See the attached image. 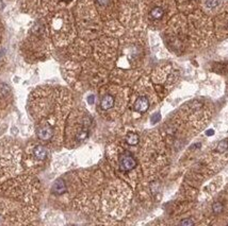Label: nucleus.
I'll use <instances>...</instances> for the list:
<instances>
[{"instance_id": "obj_1", "label": "nucleus", "mask_w": 228, "mask_h": 226, "mask_svg": "<svg viewBox=\"0 0 228 226\" xmlns=\"http://www.w3.org/2000/svg\"><path fill=\"white\" fill-rule=\"evenodd\" d=\"M16 149L10 146H0V181L12 176L16 172L18 157Z\"/></svg>"}, {"instance_id": "obj_2", "label": "nucleus", "mask_w": 228, "mask_h": 226, "mask_svg": "<svg viewBox=\"0 0 228 226\" xmlns=\"http://www.w3.org/2000/svg\"><path fill=\"white\" fill-rule=\"evenodd\" d=\"M136 167V160L132 155L125 153L119 156V168L122 171L128 172L133 170Z\"/></svg>"}, {"instance_id": "obj_3", "label": "nucleus", "mask_w": 228, "mask_h": 226, "mask_svg": "<svg viewBox=\"0 0 228 226\" xmlns=\"http://www.w3.org/2000/svg\"><path fill=\"white\" fill-rule=\"evenodd\" d=\"M52 128L49 124H42L37 130V137L43 141H49L52 137Z\"/></svg>"}, {"instance_id": "obj_4", "label": "nucleus", "mask_w": 228, "mask_h": 226, "mask_svg": "<svg viewBox=\"0 0 228 226\" xmlns=\"http://www.w3.org/2000/svg\"><path fill=\"white\" fill-rule=\"evenodd\" d=\"M135 109L139 113H145L147 112L149 107V101L146 97H140L135 102Z\"/></svg>"}, {"instance_id": "obj_5", "label": "nucleus", "mask_w": 228, "mask_h": 226, "mask_svg": "<svg viewBox=\"0 0 228 226\" xmlns=\"http://www.w3.org/2000/svg\"><path fill=\"white\" fill-rule=\"evenodd\" d=\"M115 100L113 98V96L111 95H106L101 99L100 102V107L103 109V111H108V109H111L112 107L114 106Z\"/></svg>"}, {"instance_id": "obj_6", "label": "nucleus", "mask_w": 228, "mask_h": 226, "mask_svg": "<svg viewBox=\"0 0 228 226\" xmlns=\"http://www.w3.org/2000/svg\"><path fill=\"white\" fill-rule=\"evenodd\" d=\"M52 191H53V193H56V194H63V193L65 192L66 185L63 179L60 178V179H58L57 182H55V184H53V186H52Z\"/></svg>"}, {"instance_id": "obj_7", "label": "nucleus", "mask_w": 228, "mask_h": 226, "mask_svg": "<svg viewBox=\"0 0 228 226\" xmlns=\"http://www.w3.org/2000/svg\"><path fill=\"white\" fill-rule=\"evenodd\" d=\"M33 154L35 156V158H37V159H40V160H43L46 158L47 151L43 146H36V147H34V149H33Z\"/></svg>"}, {"instance_id": "obj_8", "label": "nucleus", "mask_w": 228, "mask_h": 226, "mask_svg": "<svg viewBox=\"0 0 228 226\" xmlns=\"http://www.w3.org/2000/svg\"><path fill=\"white\" fill-rule=\"evenodd\" d=\"M163 15H164V11H163L162 8H160V7H155L154 9L151 11V16L152 19H156V20L161 19Z\"/></svg>"}, {"instance_id": "obj_9", "label": "nucleus", "mask_w": 228, "mask_h": 226, "mask_svg": "<svg viewBox=\"0 0 228 226\" xmlns=\"http://www.w3.org/2000/svg\"><path fill=\"white\" fill-rule=\"evenodd\" d=\"M126 141H127V143L130 144V146H135V144H138V142H139V136L135 133H129L127 136H126Z\"/></svg>"}, {"instance_id": "obj_10", "label": "nucleus", "mask_w": 228, "mask_h": 226, "mask_svg": "<svg viewBox=\"0 0 228 226\" xmlns=\"http://www.w3.org/2000/svg\"><path fill=\"white\" fill-rule=\"evenodd\" d=\"M228 150V140L227 139H224V140L220 141L218 147H216V151H218L219 153H224L226 152Z\"/></svg>"}, {"instance_id": "obj_11", "label": "nucleus", "mask_w": 228, "mask_h": 226, "mask_svg": "<svg viewBox=\"0 0 228 226\" xmlns=\"http://www.w3.org/2000/svg\"><path fill=\"white\" fill-rule=\"evenodd\" d=\"M87 136H88V131L85 130V128H83V130L79 131L77 133L76 139L78 141H83V140H85V139L87 138Z\"/></svg>"}, {"instance_id": "obj_12", "label": "nucleus", "mask_w": 228, "mask_h": 226, "mask_svg": "<svg viewBox=\"0 0 228 226\" xmlns=\"http://www.w3.org/2000/svg\"><path fill=\"white\" fill-rule=\"evenodd\" d=\"M212 210L214 213H220V212L223 211V204L221 202H215L212 205Z\"/></svg>"}, {"instance_id": "obj_13", "label": "nucleus", "mask_w": 228, "mask_h": 226, "mask_svg": "<svg viewBox=\"0 0 228 226\" xmlns=\"http://www.w3.org/2000/svg\"><path fill=\"white\" fill-rule=\"evenodd\" d=\"M219 4H220V0H206V5H207V8H210V9L216 8Z\"/></svg>"}, {"instance_id": "obj_14", "label": "nucleus", "mask_w": 228, "mask_h": 226, "mask_svg": "<svg viewBox=\"0 0 228 226\" xmlns=\"http://www.w3.org/2000/svg\"><path fill=\"white\" fill-rule=\"evenodd\" d=\"M194 224V222L192 221V220L188 219V220H183V221L180 222V225H184V226H191Z\"/></svg>"}, {"instance_id": "obj_15", "label": "nucleus", "mask_w": 228, "mask_h": 226, "mask_svg": "<svg viewBox=\"0 0 228 226\" xmlns=\"http://www.w3.org/2000/svg\"><path fill=\"white\" fill-rule=\"evenodd\" d=\"M159 120H160V114H155L151 117V122L152 123H157Z\"/></svg>"}, {"instance_id": "obj_16", "label": "nucleus", "mask_w": 228, "mask_h": 226, "mask_svg": "<svg viewBox=\"0 0 228 226\" xmlns=\"http://www.w3.org/2000/svg\"><path fill=\"white\" fill-rule=\"evenodd\" d=\"M97 2L100 5H107V4H108V2H109V0H97Z\"/></svg>"}, {"instance_id": "obj_17", "label": "nucleus", "mask_w": 228, "mask_h": 226, "mask_svg": "<svg viewBox=\"0 0 228 226\" xmlns=\"http://www.w3.org/2000/svg\"><path fill=\"white\" fill-rule=\"evenodd\" d=\"M213 134H214L213 130H208L207 132H206V135H207V136H212Z\"/></svg>"}, {"instance_id": "obj_18", "label": "nucleus", "mask_w": 228, "mask_h": 226, "mask_svg": "<svg viewBox=\"0 0 228 226\" xmlns=\"http://www.w3.org/2000/svg\"><path fill=\"white\" fill-rule=\"evenodd\" d=\"M88 103H90V104H93L94 103V96H90V97H88Z\"/></svg>"}, {"instance_id": "obj_19", "label": "nucleus", "mask_w": 228, "mask_h": 226, "mask_svg": "<svg viewBox=\"0 0 228 226\" xmlns=\"http://www.w3.org/2000/svg\"><path fill=\"white\" fill-rule=\"evenodd\" d=\"M63 1H71V0H63Z\"/></svg>"}]
</instances>
